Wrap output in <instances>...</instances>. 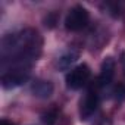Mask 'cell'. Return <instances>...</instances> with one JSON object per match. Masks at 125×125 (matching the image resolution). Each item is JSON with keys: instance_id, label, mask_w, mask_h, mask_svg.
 Listing matches in <instances>:
<instances>
[{"instance_id": "6da1fadb", "label": "cell", "mask_w": 125, "mask_h": 125, "mask_svg": "<svg viewBox=\"0 0 125 125\" xmlns=\"http://www.w3.org/2000/svg\"><path fill=\"white\" fill-rule=\"evenodd\" d=\"M88 19H90L88 10L84 6L77 5L68 12L66 18H65V27L69 31H80L87 27Z\"/></svg>"}, {"instance_id": "7a4b0ae2", "label": "cell", "mask_w": 125, "mask_h": 125, "mask_svg": "<svg viewBox=\"0 0 125 125\" xmlns=\"http://www.w3.org/2000/svg\"><path fill=\"white\" fill-rule=\"evenodd\" d=\"M28 78H30V71H28L27 68L16 66V68L10 69L9 72L3 74V77H2V85H3V88H6V90L15 88V87L22 85L24 83H27Z\"/></svg>"}, {"instance_id": "3957f363", "label": "cell", "mask_w": 125, "mask_h": 125, "mask_svg": "<svg viewBox=\"0 0 125 125\" xmlns=\"http://www.w3.org/2000/svg\"><path fill=\"white\" fill-rule=\"evenodd\" d=\"M90 68L87 65H80L74 69H71V72L66 75V85L68 88L72 90H78L81 87H84L87 84V81L90 80Z\"/></svg>"}, {"instance_id": "277c9868", "label": "cell", "mask_w": 125, "mask_h": 125, "mask_svg": "<svg viewBox=\"0 0 125 125\" xmlns=\"http://www.w3.org/2000/svg\"><path fill=\"white\" fill-rule=\"evenodd\" d=\"M99 106V97L96 93L93 91H88L84 97V100L81 102V107H80V115H81V119H88L97 109Z\"/></svg>"}, {"instance_id": "5b68a950", "label": "cell", "mask_w": 125, "mask_h": 125, "mask_svg": "<svg viewBox=\"0 0 125 125\" xmlns=\"http://www.w3.org/2000/svg\"><path fill=\"white\" fill-rule=\"evenodd\" d=\"M30 90H31V93H32L35 97H38V99H49V97L53 94L54 87H53V84H52L50 81H46V80H35V81L31 84Z\"/></svg>"}, {"instance_id": "8992f818", "label": "cell", "mask_w": 125, "mask_h": 125, "mask_svg": "<svg viewBox=\"0 0 125 125\" xmlns=\"http://www.w3.org/2000/svg\"><path fill=\"white\" fill-rule=\"evenodd\" d=\"M115 75V60L112 57H106L102 63V69H100V75H99V84L102 87L109 85L113 80Z\"/></svg>"}, {"instance_id": "52a82bcc", "label": "cell", "mask_w": 125, "mask_h": 125, "mask_svg": "<svg viewBox=\"0 0 125 125\" xmlns=\"http://www.w3.org/2000/svg\"><path fill=\"white\" fill-rule=\"evenodd\" d=\"M78 57H80V53L77 50H74V49L65 52L63 54L59 57V60H57V68L60 71H68V69H71V66L78 60Z\"/></svg>"}, {"instance_id": "ba28073f", "label": "cell", "mask_w": 125, "mask_h": 125, "mask_svg": "<svg viewBox=\"0 0 125 125\" xmlns=\"http://www.w3.org/2000/svg\"><path fill=\"white\" fill-rule=\"evenodd\" d=\"M122 59H121V62H122V65H124V72H125V52L122 53V56H121Z\"/></svg>"}, {"instance_id": "9c48e42d", "label": "cell", "mask_w": 125, "mask_h": 125, "mask_svg": "<svg viewBox=\"0 0 125 125\" xmlns=\"http://www.w3.org/2000/svg\"><path fill=\"white\" fill-rule=\"evenodd\" d=\"M0 125H13V124H10L9 121H6V119H3L2 122H0Z\"/></svg>"}]
</instances>
